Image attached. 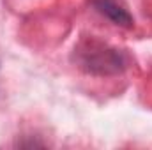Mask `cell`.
Listing matches in <instances>:
<instances>
[{"instance_id": "cell-1", "label": "cell", "mask_w": 152, "mask_h": 150, "mask_svg": "<svg viewBox=\"0 0 152 150\" xmlns=\"http://www.w3.org/2000/svg\"><path fill=\"white\" fill-rule=\"evenodd\" d=\"M71 58L80 71L99 78L118 76L131 66V58L124 50L94 37L81 39L75 46Z\"/></svg>"}, {"instance_id": "cell-2", "label": "cell", "mask_w": 152, "mask_h": 150, "mask_svg": "<svg viewBox=\"0 0 152 150\" xmlns=\"http://www.w3.org/2000/svg\"><path fill=\"white\" fill-rule=\"evenodd\" d=\"M92 7L120 28H133L134 27V18L117 0H92Z\"/></svg>"}]
</instances>
